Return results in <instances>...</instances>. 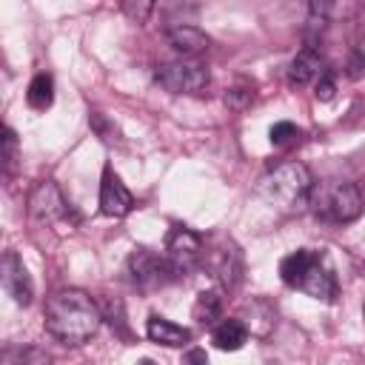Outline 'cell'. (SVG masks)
<instances>
[{
	"label": "cell",
	"instance_id": "1",
	"mask_svg": "<svg viewBox=\"0 0 365 365\" xmlns=\"http://www.w3.org/2000/svg\"><path fill=\"white\" fill-rule=\"evenodd\" d=\"M103 325L100 305L80 288H60L46 299V331L63 345L88 342Z\"/></svg>",
	"mask_w": 365,
	"mask_h": 365
},
{
	"label": "cell",
	"instance_id": "2",
	"mask_svg": "<svg viewBox=\"0 0 365 365\" xmlns=\"http://www.w3.org/2000/svg\"><path fill=\"white\" fill-rule=\"evenodd\" d=\"M279 277L285 285H291V288H297V291H302L319 302H334L339 297L336 277H334L331 265L325 262V257L317 251L299 248V251L288 254L279 262Z\"/></svg>",
	"mask_w": 365,
	"mask_h": 365
},
{
	"label": "cell",
	"instance_id": "3",
	"mask_svg": "<svg viewBox=\"0 0 365 365\" xmlns=\"http://www.w3.org/2000/svg\"><path fill=\"white\" fill-rule=\"evenodd\" d=\"M314 177L308 171V165L297 163V160H285L279 165H274L262 180L259 188L262 194L282 211H302L305 205H311V194H314Z\"/></svg>",
	"mask_w": 365,
	"mask_h": 365
},
{
	"label": "cell",
	"instance_id": "4",
	"mask_svg": "<svg viewBox=\"0 0 365 365\" xmlns=\"http://www.w3.org/2000/svg\"><path fill=\"white\" fill-rule=\"evenodd\" d=\"M311 205L319 220L328 222H354L365 208V191L359 182H325L314 185Z\"/></svg>",
	"mask_w": 365,
	"mask_h": 365
},
{
	"label": "cell",
	"instance_id": "5",
	"mask_svg": "<svg viewBox=\"0 0 365 365\" xmlns=\"http://www.w3.org/2000/svg\"><path fill=\"white\" fill-rule=\"evenodd\" d=\"M208 68L194 57H180L154 68V83L168 94H202L208 88Z\"/></svg>",
	"mask_w": 365,
	"mask_h": 365
},
{
	"label": "cell",
	"instance_id": "6",
	"mask_svg": "<svg viewBox=\"0 0 365 365\" xmlns=\"http://www.w3.org/2000/svg\"><path fill=\"white\" fill-rule=\"evenodd\" d=\"M125 271L131 277V282L140 288V291H154V288H163L168 285L174 277H180V271L174 268V262L165 257V254H154L148 248H134L128 262H125Z\"/></svg>",
	"mask_w": 365,
	"mask_h": 365
},
{
	"label": "cell",
	"instance_id": "7",
	"mask_svg": "<svg viewBox=\"0 0 365 365\" xmlns=\"http://www.w3.org/2000/svg\"><path fill=\"white\" fill-rule=\"evenodd\" d=\"M202 254V237L185 225H174L168 234H165V257L174 262V268L180 274L191 271L197 265Z\"/></svg>",
	"mask_w": 365,
	"mask_h": 365
},
{
	"label": "cell",
	"instance_id": "8",
	"mask_svg": "<svg viewBox=\"0 0 365 365\" xmlns=\"http://www.w3.org/2000/svg\"><path fill=\"white\" fill-rule=\"evenodd\" d=\"M66 214H68V205H66L60 188L51 180L40 182L31 191V197H29V217H31L34 225H54Z\"/></svg>",
	"mask_w": 365,
	"mask_h": 365
},
{
	"label": "cell",
	"instance_id": "9",
	"mask_svg": "<svg viewBox=\"0 0 365 365\" xmlns=\"http://www.w3.org/2000/svg\"><path fill=\"white\" fill-rule=\"evenodd\" d=\"M0 279H3V288L9 291V297L17 302V305H31V297H34V285H31V277L23 265V259L9 251L3 254V262H0Z\"/></svg>",
	"mask_w": 365,
	"mask_h": 365
},
{
	"label": "cell",
	"instance_id": "10",
	"mask_svg": "<svg viewBox=\"0 0 365 365\" xmlns=\"http://www.w3.org/2000/svg\"><path fill=\"white\" fill-rule=\"evenodd\" d=\"M131 208H134L131 191L123 185V180L111 168H106L103 182H100V211L106 217H125Z\"/></svg>",
	"mask_w": 365,
	"mask_h": 365
},
{
	"label": "cell",
	"instance_id": "11",
	"mask_svg": "<svg viewBox=\"0 0 365 365\" xmlns=\"http://www.w3.org/2000/svg\"><path fill=\"white\" fill-rule=\"evenodd\" d=\"M328 74V66L322 60V54L314 48V46H305L294 60H291V68H288V83L291 86H317L319 77Z\"/></svg>",
	"mask_w": 365,
	"mask_h": 365
},
{
	"label": "cell",
	"instance_id": "12",
	"mask_svg": "<svg viewBox=\"0 0 365 365\" xmlns=\"http://www.w3.org/2000/svg\"><path fill=\"white\" fill-rule=\"evenodd\" d=\"M165 40H168V46H171L180 57H197V54H202V51L211 46L208 34L200 31L197 26H188V23L171 26V29L165 31Z\"/></svg>",
	"mask_w": 365,
	"mask_h": 365
},
{
	"label": "cell",
	"instance_id": "13",
	"mask_svg": "<svg viewBox=\"0 0 365 365\" xmlns=\"http://www.w3.org/2000/svg\"><path fill=\"white\" fill-rule=\"evenodd\" d=\"M145 334H148L151 342L165 345V348H180V345H185L191 339V331L188 328H182V325H177V322H171L165 317H157V314L148 317Z\"/></svg>",
	"mask_w": 365,
	"mask_h": 365
},
{
	"label": "cell",
	"instance_id": "14",
	"mask_svg": "<svg viewBox=\"0 0 365 365\" xmlns=\"http://www.w3.org/2000/svg\"><path fill=\"white\" fill-rule=\"evenodd\" d=\"M245 339H248V325L242 319H237V317L222 319L214 328V345L220 351H240L245 345Z\"/></svg>",
	"mask_w": 365,
	"mask_h": 365
},
{
	"label": "cell",
	"instance_id": "15",
	"mask_svg": "<svg viewBox=\"0 0 365 365\" xmlns=\"http://www.w3.org/2000/svg\"><path fill=\"white\" fill-rule=\"evenodd\" d=\"M342 11L339 0H311V11H308V31H325Z\"/></svg>",
	"mask_w": 365,
	"mask_h": 365
},
{
	"label": "cell",
	"instance_id": "16",
	"mask_svg": "<svg viewBox=\"0 0 365 365\" xmlns=\"http://www.w3.org/2000/svg\"><path fill=\"white\" fill-rule=\"evenodd\" d=\"M191 314L200 325H214V319H220V314H222V297L217 291H200Z\"/></svg>",
	"mask_w": 365,
	"mask_h": 365
},
{
	"label": "cell",
	"instance_id": "17",
	"mask_svg": "<svg viewBox=\"0 0 365 365\" xmlns=\"http://www.w3.org/2000/svg\"><path fill=\"white\" fill-rule=\"evenodd\" d=\"M26 100H29L31 108L46 111V108L54 103V80H51V74H37V77L29 83Z\"/></svg>",
	"mask_w": 365,
	"mask_h": 365
},
{
	"label": "cell",
	"instance_id": "18",
	"mask_svg": "<svg viewBox=\"0 0 365 365\" xmlns=\"http://www.w3.org/2000/svg\"><path fill=\"white\" fill-rule=\"evenodd\" d=\"M217 277H220V282H222L225 288H237V282H240V277H242V257H240V251H237L234 245L220 254Z\"/></svg>",
	"mask_w": 365,
	"mask_h": 365
},
{
	"label": "cell",
	"instance_id": "19",
	"mask_svg": "<svg viewBox=\"0 0 365 365\" xmlns=\"http://www.w3.org/2000/svg\"><path fill=\"white\" fill-rule=\"evenodd\" d=\"M154 6H157V0H123V14L134 23H145L151 17Z\"/></svg>",
	"mask_w": 365,
	"mask_h": 365
},
{
	"label": "cell",
	"instance_id": "20",
	"mask_svg": "<svg viewBox=\"0 0 365 365\" xmlns=\"http://www.w3.org/2000/svg\"><path fill=\"white\" fill-rule=\"evenodd\" d=\"M251 100H254V86L251 83H245V80H240L234 88H228V94H225V103L231 106V108H245V106H251Z\"/></svg>",
	"mask_w": 365,
	"mask_h": 365
},
{
	"label": "cell",
	"instance_id": "21",
	"mask_svg": "<svg viewBox=\"0 0 365 365\" xmlns=\"http://www.w3.org/2000/svg\"><path fill=\"white\" fill-rule=\"evenodd\" d=\"M268 134H271V143L274 145H288V143H294L299 137V128L294 123H288V120H279V123L271 125Z\"/></svg>",
	"mask_w": 365,
	"mask_h": 365
},
{
	"label": "cell",
	"instance_id": "22",
	"mask_svg": "<svg viewBox=\"0 0 365 365\" xmlns=\"http://www.w3.org/2000/svg\"><path fill=\"white\" fill-rule=\"evenodd\" d=\"M3 165H6V174H11L17 165V137L11 128H3Z\"/></svg>",
	"mask_w": 365,
	"mask_h": 365
},
{
	"label": "cell",
	"instance_id": "23",
	"mask_svg": "<svg viewBox=\"0 0 365 365\" xmlns=\"http://www.w3.org/2000/svg\"><path fill=\"white\" fill-rule=\"evenodd\" d=\"M314 94H317V100H331V97H334V77H331V71L317 80Z\"/></svg>",
	"mask_w": 365,
	"mask_h": 365
},
{
	"label": "cell",
	"instance_id": "24",
	"mask_svg": "<svg viewBox=\"0 0 365 365\" xmlns=\"http://www.w3.org/2000/svg\"><path fill=\"white\" fill-rule=\"evenodd\" d=\"M362 317H365V302H362Z\"/></svg>",
	"mask_w": 365,
	"mask_h": 365
}]
</instances>
